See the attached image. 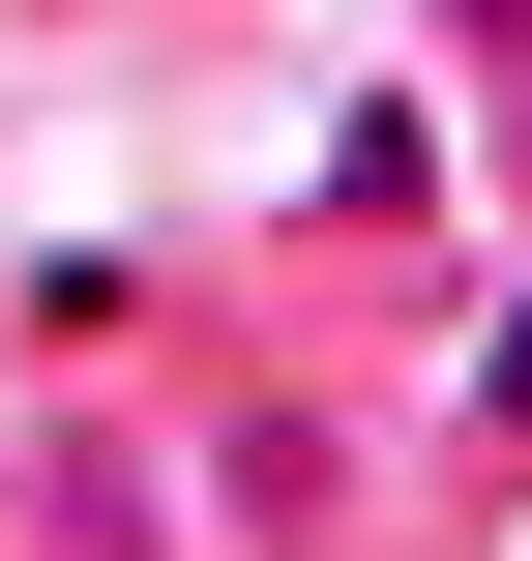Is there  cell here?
I'll use <instances>...</instances> for the list:
<instances>
[{
    "label": "cell",
    "mask_w": 532,
    "mask_h": 561,
    "mask_svg": "<svg viewBox=\"0 0 532 561\" xmlns=\"http://www.w3.org/2000/svg\"><path fill=\"white\" fill-rule=\"evenodd\" d=\"M444 30H474V89H503V118H532V0H444Z\"/></svg>",
    "instance_id": "1"
}]
</instances>
